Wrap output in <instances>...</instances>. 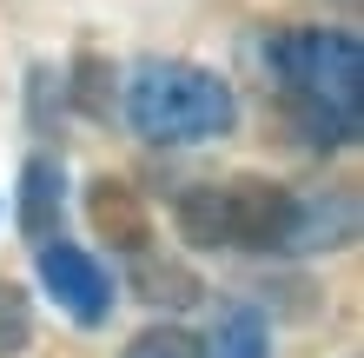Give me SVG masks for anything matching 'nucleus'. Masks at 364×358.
Wrapping results in <instances>:
<instances>
[{"label": "nucleus", "mask_w": 364, "mask_h": 358, "mask_svg": "<svg viewBox=\"0 0 364 358\" xmlns=\"http://www.w3.org/2000/svg\"><path fill=\"white\" fill-rule=\"evenodd\" d=\"M272 73L285 87L305 139L338 146L358 133V107H364V47L338 27H291L272 40Z\"/></svg>", "instance_id": "nucleus-1"}, {"label": "nucleus", "mask_w": 364, "mask_h": 358, "mask_svg": "<svg viewBox=\"0 0 364 358\" xmlns=\"http://www.w3.org/2000/svg\"><path fill=\"white\" fill-rule=\"evenodd\" d=\"M126 120L153 146H199V139L232 133L239 100H232V87L212 67H192V60H139L133 80H126Z\"/></svg>", "instance_id": "nucleus-2"}, {"label": "nucleus", "mask_w": 364, "mask_h": 358, "mask_svg": "<svg viewBox=\"0 0 364 358\" xmlns=\"http://www.w3.org/2000/svg\"><path fill=\"white\" fill-rule=\"evenodd\" d=\"M291 219H298V199H291L278 179H259V173L192 186V193L179 199V233H186L192 246L272 252V246L291 239Z\"/></svg>", "instance_id": "nucleus-3"}, {"label": "nucleus", "mask_w": 364, "mask_h": 358, "mask_svg": "<svg viewBox=\"0 0 364 358\" xmlns=\"http://www.w3.org/2000/svg\"><path fill=\"white\" fill-rule=\"evenodd\" d=\"M33 265H40V285L60 299V312L80 325H100L106 312H113V279H106V265L93 259V252H80L67 239H47L33 252Z\"/></svg>", "instance_id": "nucleus-4"}, {"label": "nucleus", "mask_w": 364, "mask_h": 358, "mask_svg": "<svg viewBox=\"0 0 364 358\" xmlns=\"http://www.w3.org/2000/svg\"><path fill=\"white\" fill-rule=\"evenodd\" d=\"M20 233L33 246L60 239V166L53 159H27V179H20Z\"/></svg>", "instance_id": "nucleus-5"}, {"label": "nucleus", "mask_w": 364, "mask_h": 358, "mask_svg": "<svg viewBox=\"0 0 364 358\" xmlns=\"http://www.w3.org/2000/svg\"><path fill=\"white\" fill-rule=\"evenodd\" d=\"M93 219L106 226V233H119V246H139L146 239V213L133 206V193H126L119 179H100L93 186Z\"/></svg>", "instance_id": "nucleus-6"}, {"label": "nucleus", "mask_w": 364, "mask_h": 358, "mask_svg": "<svg viewBox=\"0 0 364 358\" xmlns=\"http://www.w3.org/2000/svg\"><path fill=\"white\" fill-rule=\"evenodd\" d=\"M126 358H212V345L199 332H186V325H146L139 339L126 345Z\"/></svg>", "instance_id": "nucleus-7"}, {"label": "nucleus", "mask_w": 364, "mask_h": 358, "mask_svg": "<svg viewBox=\"0 0 364 358\" xmlns=\"http://www.w3.org/2000/svg\"><path fill=\"white\" fill-rule=\"evenodd\" d=\"M219 358H272V345H265V319L259 312H225L219 319Z\"/></svg>", "instance_id": "nucleus-8"}, {"label": "nucleus", "mask_w": 364, "mask_h": 358, "mask_svg": "<svg viewBox=\"0 0 364 358\" xmlns=\"http://www.w3.org/2000/svg\"><path fill=\"white\" fill-rule=\"evenodd\" d=\"M33 345V312H27V292L0 279V358H20Z\"/></svg>", "instance_id": "nucleus-9"}]
</instances>
